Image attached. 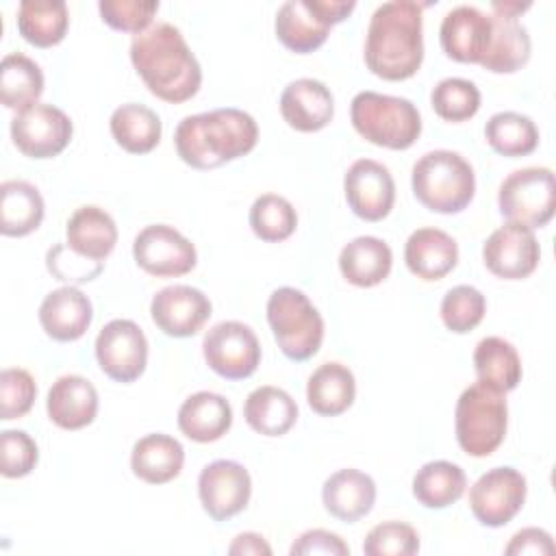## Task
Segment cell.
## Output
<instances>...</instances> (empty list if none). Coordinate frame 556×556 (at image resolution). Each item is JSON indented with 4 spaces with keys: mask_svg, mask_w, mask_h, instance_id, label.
<instances>
[{
    "mask_svg": "<svg viewBox=\"0 0 556 556\" xmlns=\"http://www.w3.org/2000/svg\"><path fill=\"white\" fill-rule=\"evenodd\" d=\"M528 482L515 467H493L469 489V508L486 528H502L523 508Z\"/></svg>",
    "mask_w": 556,
    "mask_h": 556,
    "instance_id": "7c38bea8",
    "label": "cell"
},
{
    "mask_svg": "<svg viewBox=\"0 0 556 556\" xmlns=\"http://www.w3.org/2000/svg\"><path fill=\"white\" fill-rule=\"evenodd\" d=\"M117 243L115 219L96 204H85L65 224V245L87 258L102 263Z\"/></svg>",
    "mask_w": 556,
    "mask_h": 556,
    "instance_id": "d4e9b609",
    "label": "cell"
},
{
    "mask_svg": "<svg viewBox=\"0 0 556 556\" xmlns=\"http://www.w3.org/2000/svg\"><path fill=\"white\" fill-rule=\"evenodd\" d=\"M72 119L54 104L37 102L11 119L13 146L28 159H52L72 141Z\"/></svg>",
    "mask_w": 556,
    "mask_h": 556,
    "instance_id": "8fae6325",
    "label": "cell"
},
{
    "mask_svg": "<svg viewBox=\"0 0 556 556\" xmlns=\"http://www.w3.org/2000/svg\"><path fill=\"white\" fill-rule=\"evenodd\" d=\"M482 261L493 276L521 280L536 269L541 261V245L534 230L519 224H504L486 237L482 245Z\"/></svg>",
    "mask_w": 556,
    "mask_h": 556,
    "instance_id": "2e32d148",
    "label": "cell"
},
{
    "mask_svg": "<svg viewBox=\"0 0 556 556\" xmlns=\"http://www.w3.org/2000/svg\"><path fill=\"white\" fill-rule=\"evenodd\" d=\"M250 228L261 241L278 243L295 232L298 213L287 198L263 193L250 206Z\"/></svg>",
    "mask_w": 556,
    "mask_h": 556,
    "instance_id": "f35d334b",
    "label": "cell"
},
{
    "mask_svg": "<svg viewBox=\"0 0 556 556\" xmlns=\"http://www.w3.org/2000/svg\"><path fill=\"white\" fill-rule=\"evenodd\" d=\"M497 206L508 224L543 228L556 208L554 172L549 167L515 169L500 185Z\"/></svg>",
    "mask_w": 556,
    "mask_h": 556,
    "instance_id": "9c48e42d",
    "label": "cell"
},
{
    "mask_svg": "<svg viewBox=\"0 0 556 556\" xmlns=\"http://www.w3.org/2000/svg\"><path fill=\"white\" fill-rule=\"evenodd\" d=\"M102 22L122 33H143L159 11L156 0H102L98 2Z\"/></svg>",
    "mask_w": 556,
    "mask_h": 556,
    "instance_id": "ee69618b",
    "label": "cell"
},
{
    "mask_svg": "<svg viewBox=\"0 0 556 556\" xmlns=\"http://www.w3.org/2000/svg\"><path fill=\"white\" fill-rule=\"evenodd\" d=\"M135 263L150 276L174 278L189 274L198 263L195 245L169 224H150L132 241Z\"/></svg>",
    "mask_w": 556,
    "mask_h": 556,
    "instance_id": "4fadbf2b",
    "label": "cell"
},
{
    "mask_svg": "<svg viewBox=\"0 0 556 556\" xmlns=\"http://www.w3.org/2000/svg\"><path fill=\"white\" fill-rule=\"evenodd\" d=\"M176 421L187 439L195 443H213L230 430L232 406L219 393L198 391L180 404Z\"/></svg>",
    "mask_w": 556,
    "mask_h": 556,
    "instance_id": "484cf974",
    "label": "cell"
},
{
    "mask_svg": "<svg viewBox=\"0 0 556 556\" xmlns=\"http://www.w3.org/2000/svg\"><path fill=\"white\" fill-rule=\"evenodd\" d=\"M410 185L415 198L434 213L452 215L469 206L476 193L471 163L452 150H430L413 165Z\"/></svg>",
    "mask_w": 556,
    "mask_h": 556,
    "instance_id": "277c9868",
    "label": "cell"
},
{
    "mask_svg": "<svg viewBox=\"0 0 556 556\" xmlns=\"http://www.w3.org/2000/svg\"><path fill=\"white\" fill-rule=\"evenodd\" d=\"M417 552L419 534L404 521H382L363 541V554L367 556H410Z\"/></svg>",
    "mask_w": 556,
    "mask_h": 556,
    "instance_id": "b9f144b4",
    "label": "cell"
},
{
    "mask_svg": "<svg viewBox=\"0 0 556 556\" xmlns=\"http://www.w3.org/2000/svg\"><path fill=\"white\" fill-rule=\"evenodd\" d=\"M202 354L206 365L226 380L250 378L261 363L256 332L237 319L219 321L204 334Z\"/></svg>",
    "mask_w": 556,
    "mask_h": 556,
    "instance_id": "30bf717a",
    "label": "cell"
},
{
    "mask_svg": "<svg viewBox=\"0 0 556 556\" xmlns=\"http://www.w3.org/2000/svg\"><path fill=\"white\" fill-rule=\"evenodd\" d=\"M93 319L91 300L74 285L50 291L39 304V324L43 332L61 343L80 339Z\"/></svg>",
    "mask_w": 556,
    "mask_h": 556,
    "instance_id": "ffe728a7",
    "label": "cell"
},
{
    "mask_svg": "<svg viewBox=\"0 0 556 556\" xmlns=\"http://www.w3.org/2000/svg\"><path fill=\"white\" fill-rule=\"evenodd\" d=\"M282 119L300 132L326 128L334 115V98L317 78H295L280 93Z\"/></svg>",
    "mask_w": 556,
    "mask_h": 556,
    "instance_id": "44dd1931",
    "label": "cell"
},
{
    "mask_svg": "<svg viewBox=\"0 0 556 556\" xmlns=\"http://www.w3.org/2000/svg\"><path fill=\"white\" fill-rule=\"evenodd\" d=\"M356 9L354 0H287L276 13L278 41L295 52L317 50L334 24L343 22Z\"/></svg>",
    "mask_w": 556,
    "mask_h": 556,
    "instance_id": "ba28073f",
    "label": "cell"
},
{
    "mask_svg": "<svg viewBox=\"0 0 556 556\" xmlns=\"http://www.w3.org/2000/svg\"><path fill=\"white\" fill-rule=\"evenodd\" d=\"M289 554L291 556H317V554H321V556H348L350 547L339 534H334L330 530H324V528H315V530L302 532L293 541Z\"/></svg>",
    "mask_w": 556,
    "mask_h": 556,
    "instance_id": "7dc6e473",
    "label": "cell"
},
{
    "mask_svg": "<svg viewBox=\"0 0 556 556\" xmlns=\"http://www.w3.org/2000/svg\"><path fill=\"white\" fill-rule=\"evenodd\" d=\"M267 321L287 358L302 363L319 352L324 319L304 291L295 287L274 289L267 300Z\"/></svg>",
    "mask_w": 556,
    "mask_h": 556,
    "instance_id": "52a82bcc",
    "label": "cell"
},
{
    "mask_svg": "<svg viewBox=\"0 0 556 556\" xmlns=\"http://www.w3.org/2000/svg\"><path fill=\"white\" fill-rule=\"evenodd\" d=\"M350 119L365 141L389 150H406L421 135L417 106L400 96L358 91L350 104Z\"/></svg>",
    "mask_w": 556,
    "mask_h": 556,
    "instance_id": "5b68a950",
    "label": "cell"
},
{
    "mask_svg": "<svg viewBox=\"0 0 556 556\" xmlns=\"http://www.w3.org/2000/svg\"><path fill=\"white\" fill-rule=\"evenodd\" d=\"M480 102L482 96L476 83L458 76L439 80L430 93V104L434 113L445 122H465L473 117L480 109Z\"/></svg>",
    "mask_w": 556,
    "mask_h": 556,
    "instance_id": "ab89813d",
    "label": "cell"
},
{
    "mask_svg": "<svg viewBox=\"0 0 556 556\" xmlns=\"http://www.w3.org/2000/svg\"><path fill=\"white\" fill-rule=\"evenodd\" d=\"M46 204L39 189L26 180H4L0 185V232L4 237H26L43 222Z\"/></svg>",
    "mask_w": 556,
    "mask_h": 556,
    "instance_id": "4dcf8cb0",
    "label": "cell"
},
{
    "mask_svg": "<svg viewBox=\"0 0 556 556\" xmlns=\"http://www.w3.org/2000/svg\"><path fill=\"white\" fill-rule=\"evenodd\" d=\"M506 428V393L495 391L478 380L458 395L454 410V432L465 454L473 458L491 456L502 445Z\"/></svg>",
    "mask_w": 556,
    "mask_h": 556,
    "instance_id": "8992f818",
    "label": "cell"
},
{
    "mask_svg": "<svg viewBox=\"0 0 556 556\" xmlns=\"http://www.w3.org/2000/svg\"><path fill=\"white\" fill-rule=\"evenodd\" d=\"M130 61L148 91L163 102L191 100L202 85V67L180 28L156 22L130 41Z\"/></svg>",
    "mask_w": 556,
    "mask_h": 556,
    "instance_id": "6da1fadb",
    "label": "cell"
},
{
    "mask_svg": "<svg viewBox=\"0 0 556 556\" xmlns=\"http://www.w3.org/2000/svg\"><path fill=\"white\" fill-rule=\"evenodd\" d=\"M439 41L452 61L480 65L491 50L493 15L471 4L454 7L441 22Z\"/></svg>",
    "mask_w": 556,
    "mask_h": 556,
    "instance_id": "d6986e66",
    "label": "cell"
},
{
    "mask_svg": "<svg viewBox=\"0 0 556 556\" xmlns=\"http://www.w3.org/2000/svg\"><path fill=\"white\" fill-rule=\"evenodd\" d=\"M248 426L263 437H282L298 421L295 400L280 387H256L243 404Z\"/></svg>",
    "mask_w": 556,
    "mask_h": 556,
    "instance_id": "f546056e",
    "label": "cell"
},
{
    "mask_svg": "<svg viewBox=\"0 0 556 556\" xmlns=\"http://www.w3.org/2000/svg\"><path fill=\"white\" fill-rule=\"evenodd\" d=\"M46 410L54 426L63 430H80L98 415V391L85 376L65 374L52 382Z\"/></svg>",
    "mask_w": 556,
    "mask_h": 556,
    "instance_id": "603a6c76",
    "label": "cell"
},
{
    "mask_svg": "<svg viewBox=\"0 0 556 556\" xmlns=\"http://www.w3.org/2000/svg\"><path fill=\"white\" fill-rule=\"evenodd\" d=\"M109 128L115 143L130 154L152 152L159 146L163 132L161 117L150 106L137 102L117 106L111 113Z\"/></svg>",
    "mask_w": 556,
    "mask_h": 556,
    "instance_id": "1f68e13d",
    "label": "cell"
},
{
    "mask_svg": "<svg viewBox=\"0 0 556 556\" xmlns=\"http://www.w3.org/2000/svg\"><path fill=\"white\" fill-rule=\"evenodd\" d=\"M321 502L334 519L354 523L371 513L376 504V482L361 469H339L326 478Z\"/></svg>",
    "mask_w": 556,
    "mask_h": 556,
    "instance_id": "7402d4cb",
    "label": "cell"
},
{
    "mask_svg": "<svg viewBox=\"0 0 556 556\" xmlns=\"http://www.w3.org/2000/svg\"><path fill=\"white\" fill-rule=\"evenodd\" d=\"M100 369L115 382H135L148 365V339L132 319H111L96 337Z\"/></svg>",
    "mask_w": 556,
    "mask_h": 556,
    "instance_id": "5bb4252c",
    "label": "cell"
},
{
    "mask_svg": "<svg viewBox=\"0 0 556 556\" xmlns=\"http://www.w3.org/2000/svg\"><path fill=\"white\" fill-rule=\"evenodd\" d=\"M473 369L480 382L508 393L521 382V358L517 348L502 337H484L473 350Z\"/></svg>",
    "mask_w": 556,
    "mask_h": 556,
    "instance_id": "836d02e7",
    "label": "cell"
},
{
    "mask_svg": "<svg viewBox=\"0 0 556 556\" xmlns=\"http://www.w3.org/2000/svg\"><path fill=\"white\" fill-rule=\"evenodd\" d=\"M43 72L41 67L22 52L4 54L0 63V98L7 109L17 113L37 104L43 93Z\"/></svg>",
    "mask_w": 556,
    "mask_h": 556,
    "instance_id": "d590c367",
    "label": "cell"
},
{
    "mask_svg": "<svg viewBox=\"0 0 556 556\" xmlns=\"http://www.w3.org/2000/svg\"><path fill=\"white\" fill-rule=\"evenodd\" d=\"M37 397L35 378L22 367H7L0 374V419L24 417Z\"/></svg>",
    "mask_w": 556,
    "mask_h": 556,
    "instance_id": "7bdbcfd3",
    "label": "cell"
},
{
    "mask_svg": "<svg viewBox=\"0 0 556 556\" xmlns=\"http://www.w3.org/2000/svg\"><path fill=\"white\" fill-rule=\"evenodd\" d=\"M556 552L554 539L547 530L543 528H523L513 534L508 545L504 547L506 556H523V554H539V556H549Z\"/></svg>",
    "mask_w": 556,
    "mask_h": 556,
    "instance_id": "c3c4849f",
    "label": "cell"
},
{
    "mask_svg": "<svg viewBox=\"0 0 556 556\" xmlns=\"http://www.w3.org/2000/svg\"><path fill=\"white\" fill-rule=\"evenodd\" d=\"M404 261L410 274L426 282L441 280L458 263V243L445 230L426 226L408 235Z\"/></svg>",
    "mask_w": 556,
    "mask_h": 556,
    "instance_id": "cb8c5ba5",
    "label": "cell"
},
{
    "mask_svg": "<svg viewBox=\"0 0 556 556\" xmlns=\"http://www.w3.org/2000/svg\"><path fill=\"white\" fill-rule=\"evenodd\" d=\"M413 0L382 2L369 17L365 65L382 80H406L424 61V11Z\"/></svg>",
    "mask_w": 556,
    "mask_h": 556,
    "instance_id": "7a4b0ae2",
    "label": "cell"
},
{
    "mask_svg": "<svg viewBox=\"0 0 556 556\" xmlns=\"http://www.w3.org/2000/svg\"><path fill=\"white\" fill-rule=\"evenodd\" d=\"M213 304L208 295L191 285H169L154 293L150 315L156 328L174 339H187L208 321Z\"/></svg>",
    "mask_w": 556,
    "mask_h": 556,
    "instance_id": "e0dca14e",
    "label": "cell"
},
{
    "mask_svg": "<svg viewBox=\"0 0 556 556\" xmlns=\"http://www.w3.org/2000/svg\"><path fill=\"white\" fill-rule=\"evenodd\" d=\"M0 471L4 478L28 476L37 460L39 450L35 439L24 430H2L0 432Z\"/></svg>",
    "mask_w": 556,
    "mask_h": 556,
    "instance_id": "f6af8a7d",
    "label": "cell"
},
{
    "mask_svg": "<svg viewBox=\"0 0 556 556\" xmlns=\"http://www.w3.org/2000/svg\"><path fill=\"white\" fill-rule=\"evenodd\" d=\"M393 265V252L387 241L363 235L345 243L339 252L341 276L354 287H376L380 285Z\"/></svg>",
    "mask_w": 556,
    "mask_h": 556,
    "instance_id": "4316f807",
    "label": "cell"
},
{
    "mask_svg": "<svg viewBox=\"0 0 556 556\" xmlns=\"http://www.w3.org/2000/svg\"><path fill=\"white\" fill-rule=\"evenodd\" d=\"M185 465V447L178 439L152 432L141 437L130 452L132 473L148 484H165L174 480Z\"/></svg>",
    "mask_w": 556,
    "mask_h": 556,
    "instance_id": "83f0119b",
    "label": "cell"
},
{
    "mask_svg": "<svg viewBox=\"0 0 556 556\" xmlns=\"http://www.w3.org/2000/svg\"><path fill=\"white\" fill-rule=\"evenodd\" d=\"M258 126L241 109H215L187 115L174 130L176 154L193 169H215L254 150Z\"/></svg>",
    "mask_w": 556,
    "mask_h": 556,
    "instance_id": "3957f363",
    "label": "cell"
},
{
    "mask_svg": "<svg viewBox=\"0 0 556 556\" xmlns=\"http://www.w3.org/2000/svg\"><path fill=\"white\" fill-rule=\"evenodd\" d=\"M70 26L63 0H22L17 7V30L37 48H52L65 39Z\"/></svg>",
    "mask_w": 556,
    "mask_h": 556,
    "instance_id": "d6a6232c",
    "label": "cell"
},
{
    "mask_svg": "<svg viewBox=\"0 0 556 556\" xmlns=\"http://www.w3.org/2000/svg\"><path fill=\"white\" fill-rule=\"evenodd\" d=\"M228 554H232V556H243V554L269 556L271 547H269V543L265 541L263 534H258V532H241L228 545Z\"/></svg>",
    "mask_w": 556,
    "mask_h": 556,
    "instance_id": "681fc988",
    "label": "cell"
},
{
    "mask_svg": "<svg viewBox=\"0 0 556 556\" xmlns=\"http://www.w3.org/2000/svg\"><path fill=\"white\" fill-rule=\"evenodd\" d=\"M252 495L248 469L237 460H213L198 476V497L204 513L215 521L239 515Z\"/></svg>",
    "mask_w": 556,
    "mask_h": 556,
    "instance_id": "9a60e30c",
    "label": "cell"
},
{
    "mask_svg": "<svg viewBox=\"0 0 556 556\" xmlns=\"http://www.w3.org/2000/svg\"><path fill=\"white\" fill-rule=\"evenodd\" d=\"M65 254H67V252H65V243H59V245L50 248L48 254H46V265H48L50 274L56 276V280H65V282H89V280H93V278L102 271V267H104V263L87 261V258H83V256H78V254H74V252H72V261H74V263H67L70 256H65Z\"/></svg>",
    "mask_w": 556,
    "mask_h": 556,
    "instance_id": "bcb514c9",
    "label": "cell"
},
{
    "mask_svg": "<svg viewBox=\"0 0 556 556\" xmlns=\"http://www.w3.org/2000/svg\"><path fill=\"white\" fill-rule=\"evenodd\" d=\"M530 9V2H513V0H493L491 2V11L493 15H500V17H519L523 11Z\"/></svg>",
    "mask_w": 556,
    "mask_h": 556,
    "instance_id": "f907efd6",
    "label": "cell"
},
{
    "mask_svg": "<svg viewBox=\"0 0 556 556\" xmlns=\"http://www.w3.org/2000/svg\"><path fill=\"white\" fill-rule=\"evenodd\" d=\"M530 52L532 43L526 26L515 17L493 15L491 50L480 65L493 74H513L528 63Z\"/></svg>",
    "mask_w": 556,
    "mask_h": 556,
    "instance_id": "8d00e7d4",
    "label": "cell"
},
{
    "mask_svg": "<svg viewBox=\"0 0 556 556\" xmlns=\"http://www.w3.org/2000/svg\"><path fill=\"white\" fill-rule=\"evenodd\" d=\"M343 191L352 213L365 222L384 219L395 204L393 176L387 165L374 159H358L348 167Z\"/></svg>",
    "mask_w": 556,
    "mask_h": 556,
    "instance_id": "ac0fdd59",
    "label": "cell"
},
{
    "mask_svg": "<svg viewBox=\"0 0 556 556\" xmlns=\"http://www.w3.org/2000/svg\"><path fill=\"white\" fill-rule=\"evenodd\" d=\"M486 143L502 156H528L539 146V128L532 117L517 111H500L484 124Z\"/></svg>",
    "mask_w": 556,
    "mask_h": 556,
    "instance_id": "74e56055",
    "label": "cell"
},
{
    "mask_svg": "<svg viewBox=\"0 0 556 556\" xmlns=\"http://www.w3.org/2000/svg\"><path fill=\"white\" fill-rule=\"evenodd\" d=\"M439 313L447 330L465 334L482 321L486 313V300L480 289L471 285H456L443 295Z\"/></svg>",
    "mask_w": 556,
    "mask_h": 556,
    "instance_id": "60d3db41",
    "label": "cell"
},
{
    "mask_svg": "<svg viewBox=\"0 0 556 556\" xmlns=\"http://www.w3.org/2000/svg\"><path fill=\"white\" fill-rule=\"evenodd\" d=\"M467 476L450 460H430L413 476V495L426 508H447L465 493Z\"/></svg>",
    "mask_w": 556,
    "mask_h": 556,
    "instance_id": "e575fe53",
    "label": "cell"
},
{
    "mask_svg": "<svg viewBox=\"0 0 556 556\" xmlns=\"http://www.w3.org/2000/svg\"><path fill=\"white\" fill-rule=\"evenodd\" d=\"M356 397V380L348 365L330 361L319 365L306 382L308 406L324 417L345 413Z\"/></svg>",
    "mask_w": 556,
    "mask_h": 556,
    "instance_id": "f1b7e54d",
    "label": "cell"
}]
</instances>
